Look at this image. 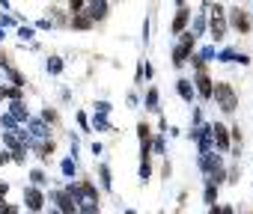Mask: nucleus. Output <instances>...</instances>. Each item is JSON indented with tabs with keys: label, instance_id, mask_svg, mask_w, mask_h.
I'll return each mask as SVG.
<instances>
[{
	"label": "nucleus",
	"instance_id": "f257e3e1",
	"mask_svg": "<svg viewBox=\"0 0 253 214\" xmlns=\"http://www.w3.org/2000/svg\"><path fill=\"white\" fill-rule=\"evenodd\" d=\"M200 173L209 178V181H214V184H220L223 178H226V173H223V161H220V152H200Z\"/></svg>",
	"mask_w": 253,
	"mask_h": 214
},
{
	"label": "nucleus",
	"instance_id": "f03ea898",
	"mask_svg": "<svg viewBox=\"0 0 253 214\" xmlns=\"http://www.w3.org/2000/svg\"><path fill=\"white\" fill-rule=\"evenodd\" d=\"M211 98L217 101V107H220L223 113H235V107H238V95H235V89H232L229 83H214Z\"/></svg>",
	"mask_w": 253,
	"mask_h": 214
},
{
	"label": "nucleus",
	"instance_id": "7ed1b4c3",
	"mask_svg": "<svg viewBox=\"0 0 253 214\" xmlns=\"http://www.w3.org/2000/svg\"><path fill=\"white\" fill-rule=\"evenodd\" d=\"M211 6V18H206V27L211 30V39L220 42L226 36V18H223V6L220 3H209Z\"/></svg>",
	"mask_w": 253,
	"mask_h": 214
},
{
	"label": "nucleus",
	"instance_id": "20e7f679",
	"mask_svg": "<svg viewBox=\"0 0 253 214\" xmlns=\"http://www.w3.org/2000/svg\"><path fill=\"white\" fill-rule=\"evenodd\" d=\"M194 45H197V36H191V33H182L179 45L173 48V66H176V69H182V66L188 63V57H191V54L197 51Z\"/></svg>",
	"mask_w": 253,
	"mask_h": 214
},
{
	"label": "nucleus",
	"instance_id": "39448f33",
	"mask_svg": "<svg viewBox=\"0 0 253 214\" xmlns=\"http://www.w3.org/2000/svg\"><path fill=\"white\" fill-rule=\"evenodd\" d=\"M211 146H214L217 152H229V146H232V137H229V128H226V125H220V122H211Z\"/></svg>",
	"mask_w": 253,
	"mask_h": 214
},
{
	"label": "nucleus",
	"instance_id": "423d86ee",
	"mask_svg": "<svg viewBox=\"0 0 253 214\" xmlns=\"http://www.w3.org/2000/svg\"><path fill=\"white\" fill-rule=\"evenodd\" d=\"M51 199L57 202V208L63 214H78V199L69 193V190H51Z\"/></svg>",
	"mask_w": 253,
	"mask_h": 214
},
{
	"label": "nucleus",
	"instance_id": "0eeeda50",
	"mask_svg": "<svg viewBox=\"0 0 253 214\" xmlns=\"http://www.w3.org/2000/svg\"><path fill=\"white\" fill-rule=\"evenodd\" d=\"M24 205H27V211H45V193L36 187V184H30L27 190H24Z\"/></svg>",
	"mask_w": 253,
	"mask_h": 214
},
{
	"label": "nucleus",
	"instance_id": "6e6552de",
	"mask_svg": "<svg viewBox=\"0 0 253 214\" xmlns=\"http://www.w3.org/2000/svg\"><path fill=\"white\" fill-rule=\"evenodd\" d=\"M211 89H214V83H211L209 71H206V69H197V83H194V92H200V98H203V101H211Z\"/></svg>",
	"mask_w": 253,
	"mask_h": 214
},
{
	"label": "nucleus",
	"instance_id": "1a4fd4ad",
	"mask_svg": "<svg viewBox=\"0 0 253 214\" xmlns=\"http://www.w3.org/2000/svg\"><path fill=\"white\" fill-rule=\"evenodd\" d=\"M229 24H232L238 33H250V27H253V24H250V15H247L244 9H238V6L229 9Z\"/></svg>",
	"mask_w": 253,
	"mask_h": 214
},
{
	"label": "nucleus",
	"instance_id": "9d476101",
	"mask_svg": "<svg viewBox=\"0 0 253 214\" xmlns=\"http://www.w3.org/2000/svg\"><path fill=\"white\" fill-rule=\"evenodd\" d=\"M27 134H30V140H45L48 134H51V125L45 122V119H27Z\"/></svg>",
	"mask_w": 253,
	"mask_h": 214
},
{
	"label": "nucleus",
	"instance_id": "9b49d317",
	"mask_svg": "<svg viewBox=\"0 0 253 214\" xmlns=\"http://www.w3.org/2000/svg\"><path fill=\"white\" fill-rule=\"evenodd\" d=\"M107 12H110L107 0H89V3H86V15H89L92 21H104V18H107Z\"/></svg>",
	"mask_w": 253,
	"mask_h": 214
},
{
	"label": "nucleus",
	"instance_id": "f8f14e48",
	"mask_svg": "<svg viewBox=\"0 0 253 214\" xmlns=\"http://www.w3.org/2000/svg\"><path fill=\"white\" fill-rule=\"evenodd\" d=\"M188 21H191V9H188V6H179V12H176V18H173L170 30H173V33H185Z\"/></svg>",
	"mask_w": 253,
	"mask_h": 214
},
{
	"label": "nucleus",
	"instance_id": "ddd939ff",
	"mask_svg": "<svg viewBox=\"0 0 253 214\" xmlns=\"http://www.w3.org/2000/svg\"><path fill=\"white\" fill-rule=\"evenodd\" d=\"M9 113L15 116V122H27V119H30V110H27V104H24L21 98H12V104H9Z\"/></svg>",
	"mask_w": 253,
	"mask_h": 214
},
{
	"label": "nucleus",
	"instance_id": "4468645a",
	"mask_svg": "<svg viewBox=\"0 0 253 214\" xmlns=\"http://www.w3.org/2000/svg\"><path fill=\"white\" fill-rule=\"evenodd\" d=\"M33 149H36V155H39V158L45 161V158H51V155H54L57 143H54L51 137H45V140H36V143H33Z\"/></svg>",
	"mask_w": 253,
	"mask_h": 214
},
{
	"label": "nucleus",
	"instance_id": "2eb2a0df",
	"mask_svg": "<svg viewBox=\"0 0 253 214\" xmlns=\"http://www.w3.org/2000/svg\"><path fill=\"white\" fill-rule=\"evenodd\" d=\"M176 89H179V98H182V101H194V83H191V80L179 77V80H176Z\"/></svg>",
	"mask_w": 253,
	"mask_h": 214
},
{
	"label": "nucleus",
	"instance_id": "dca6fc26",
	"mask_svg": "<svg viewBox=\"0 0 253 214\" xmlns=\"http://www.w3.org/2000/svg\"><path fill=\"white\" fill-rule=\"evenodd\" d=\"M72 27H75V30H89V27H92V18H89L86 12H75V21H72Z\"/></svg>",
	"mask_w": 253,
	"mask_h": 214
},
{
	"label": "nucleus",
	"instance_id": "f3484780",
	"mask_svg": "<svg viewBox=\"0 0 253 214\" xmlns=\"http://www.w3.org/2000/svg\"><path fill=\"white\" fill-rule=\"evenodd\" d=\"M60 173H63L66 178H72V176L78 173V161H75V158H63V161H60Z\"/></svg>",
	"mask_w": 253,
	"mask_h": 214
},
{
	"label": "nucleus",
	"instance_id": "a211bd4d",
	"mask_svg": "<svg viewBox=\"0 0 253 214\" xmlns=\"http://www.w3.org/2000/svg\"><path fill=\"white\" fill-rule=\"evenodd\" d=\"M206 33V15H194L191 18V36H203Z\"/></svg>",
	"mask_w": 253,
	"mask_h": 214
},
{
	"label": "nucleus",
	"instance_id": "6ab92c4d",
	"mask_svg": "<svg viewBox=\"0 0 253 214\" xmlns=\"http://www.w3.org/2000/svg\"><path fill=\"white\" fill-rule=\"evenodd\" d=\"M98 178H101V187H104V190L113 187V176H110V167H107V164L98 167Z\"/></svg>",
	"mask_w": 253,
	"mask_h": 214
},
{
	"label": "nucleus",
	"instance_id": "aec40b11",
	"mask_svg": "<svg viewBox=\"0 0 253 214\" xmlns=\"http://www.w3.org/2000/svg\"><path fill=\"white\" fill-rule=\"evenodd\" d=\"M92 125H95L98 131H113V125L107 122V113H98V110H95V116H92Z\"/></svg>",
	"mask_w": 253,
	"mask_h": 214
},
{
	"label": "nucleus",
	"instance_id": "412c9836",
	"mask_svg": "<svg viewBox=\"0 0 253 214\" xmlns=\"http://www.w3.org/2000/svg\"><path fill=\"white\" fill-rule=\"evenodd\" d=\"M214 199H217V184H214V181H206V193H203V202H206V205H214Z\"/></svg>",
	"mask_w": 253,
	"mask_h": 214
},
{
	"label": "nucleus",
	"instance_id": "4be33fe9",
	"mask_svg": "<svg viewBox=\"0 0 253 214\" xmlns=\"http://www.w3.org/2000/svg\"><path fill=\"white\" fill-rule=\"evenodd\" d=\"M48 74H63V57H48Z\"/></svg>",
	"mask_w": 253,
	"mask_h": 214
},
{
	"label": "nucleus",
	"instance_id": "5701e85b",
	"mask_svg": "<svg viewBox=\"0 0 253 214\" xmlns=\"http://www.w3.org/2000/svg\"><path fill=\"white\" fill-rule=\"evenodd\" d=\"M3 71L9 74V80H12L15 86H24V74H21L18 69H12V66H3Z\"/></svg>",
	"mask_w": 253,
	"mask_h": 214
},
{
	"label": "nucleus",
	"instance_id": "b1692460",
	"mask_svg": "<svg viewBox=\"0 0 253 214\" xmlns=\"http://www.w3.org/2000/svg\"><path fill=\"white\" fill-rule=\"evenodd\" d=\"M146 110L158 113V89H149V92H146Z\"/></svg>",
	"mask_w": 253,
	"mask_h": 214
},
{
	"label": "nucleus",
	"instance_id": "393cba45",
	"mask_svg": "<svg viewBox=\"0 0 253 214\" xmlns=\"http://www.w3.org/2000/svg\"><path fill=\"white\" fill-rule=\"evenodd\" d=\"M42 119H45L48 125H60V113L54 110V107H45V110H42Z\"/></svg>",
	"mask_w": 253,
	"mask_h": 214
},
{
	"label": "nucleus",
	"instance_id": "a878e982",
	"mask_svg": "<svg viewBox=\"0 0 253 214\" xmlns=\"http://www.w3.org/2000/svg\"><path fill=\"white\" fill-rule=\"evenodd\" d=\"M30 181L39 187V184H45L48 181V176H45V170H30Z\"/></svg>",
	"mask_w": 253,
	"mask_h": 214
},
{
	"label": "nucleus",
	"instance_id": "bb28decb",
	"mask_svg": "<svg viewBox=\"0 0 253 214\" xmlns=\"http://www.w3.org/2000/svg\"><path fill=\"white\" fill-rule=\"evenodd\" d=\"M137 137H140V143H149V140H152V134H149V125H146V122H140V125H137Z\"/></svg>",
	"mask_w": 253,
	"mask_h": 214
},
{
	"label": "nucleus",
	"instance_id": "cd10ccee",
	"mask_svg": "<svg viewBox=\"0 0 253 214\" xmlns=\"http://www.w3.org/2000/svg\"><path fill=\"white\" fill-rule=\"evenodd\" d=\"M149 146H152V152L164 155V149H167V140H164V137H155V140H149Z\"/></svg>",
	"mask_w": 253,
	"mask_h": 214
},
{
	"label": "nucleus",
	"instance_id": "c85d7f7f",
	"mask_svg": "<svg viewBox=\"0 0 253 214\" xmlns=\"http://www.w3.org/2000/svg\"><path fill=\"white\" fill-rule=\"evenodd\" d=\"M0 125H3V128H18V122H15L12 113H3V116H0Z\"/></svg>",
	"mask_w": 253,
	"mask_h": 214
},
{
	"label": "nucleus",
	"instance_id": "c756f323",
	"mask_svg": "<svg viewBox=\"0 0 253 214\" xmlns=\"http://www.w3.org/2000/svg\"><path fill=\"white\" fill-rule=\"evenodd\" d=\"M84 6H86V0H69V9L72 12H84Z\"/></svg>",
	"mask_w": 253,
	"mask_h": 214
},
{
	"label": "nucleus",
	"instance_id": "7c9ffc66",
	"mask_svg": "<svg viewBox=\"0 0 253 214\" xmlns=\"http://www.w3.org/2000/svg\"><path fill=\"white\" fill-rule=\"evenodd\" d=\"M78 125H81V128H84V131H89V128H92V125H89V119H86V113H84V110H81V113H78Z\"/></svg>",
	"mask_w": 253,
	"mask_h": 214
},
{
	"label": "nucleus",
	"instance_id": "2f4dec72",
	"mask_svg": "<svg viewBox=\"0 0 253 214\" xmlns=\"http://www.w3.org/2000/svg\"><path fill=\"white\" fill-rule=\"evenodd\" d=\"M95 110H98V113H110V104H107V101H95Z\"/></svg>",
	"mask_w": 253,
	"mask_h": 214
},
{
	"label": "nucleus",
	"instance_id": "473e14b6",
	"mask_svg": "<svg viewBox=\"0 0 253 214\" xmlns=\"http://www.w3.org/2000/svg\"><path fill=\"white\" fill-rule=\"evenodd\" d=\"M9 161H12V152H6V149H3V152H0V167H6Z\"/></svg>",
	"mask_w": 253,
	"mask_h": 214
},
{
	"label": "nucleus",
	"instance_id": "72a5a7b5",
	"mask_svg": "<svg viewBox=\"0 0 253 214\" xmlns=\"http://www.w3.org/2000/svg\"><path fill=\"white\" fill-rule=\"evenodd\" d=\"M36 27H39V30H51V27H54V24H51V21H48V18H42V21H36Z\"/></svg>",
	"mask_w": 253,
	"mask_h": 214
},
{
	"label": "nucleus",
	"instance_id": "f704fd0d",
	"mask_svg": "<svg viewBox=\"0 0 253 214\" xmlns=\"http://www.w3.org/2000/svg\"><path fill=\"white\" fill-rule=\"evenodd\" d=\"M18 36H21V39H33V30H30V27H21Z\"/></svg>",
	"mask_w": 253,
	"mask_h": 214
},
{
	"label": "nucleus",
	"instance_id": "c9c22d12",
	"mask_svg": "<svg viewBox=\"0 0 253 214\" xmlns=\"http://www.w3.org/2000/svg\"><path fill=\"white\" fill-rule=\"evenodd\" d=\"M0 214H18V205H9V202H6V208L0 211Z\"/></svg>",
	"mask_w": 253,
	"mask_h": 214
},
{
	"label": "nucleus",
	"instance_id": "e433bc0d",
	"mask_svg": "<svg viewBox=\"0 0 253 214\" xmlns=\"http://www.w3.org/2000/svg\"><path fill=\"white\" fill-rule=\"evenodd\" d=\"M238 176H241V173H238V170H229V176H226V178H229V181H232V184H235V181H238Z\"/></svg>",
	"mask_w": 253,
	"mask_h": 214
},
{
	"label": "nucleus",
	"instance_id": "4c0bfd02",
	"mask_svg": "<svg viewBox=\"0 0 253 214\" xmlns=\"http://www.w3.org/2000/svg\"><path fill=\"white\" fill-rule=\"evenodd\" d=\"M9 193V181H0V196H6Z\"/></svg>",
	"mask_w": 253,
	"mask_h": 214
},
{
	"label": "nucleus",
	"instance_id": "58836bf2",
	"mask_svg": "<svg viewBox=\"0 0 253 214\" xmlns=\"http://www.w3.org/2000/svg\"><path fill=\"white\" fill-rule=\"evenodd\" d=\"M0 24H3V27H12V18H9V15H0Z\"/></svg>",
	"mask_w": 253,
	"mask_h": 214
},
{
	"label": "nucleus",
	"instance_id": "ea45409f",
	"mask_svg": "<svg viewBox=\"0 0 253 214\" xmlns=\"http://www.w3.org/2000/svg\"><path fill=\"white\" fill-rule=\"evenodd\" d=\"M220 214H235V208L232 205H220Z\"/></svg>",
	"mask_w": 253,
	"mask_h": 214
},
{
	"label": "nucleus",
	"instance_id": "a19ab883",
	"mask_svg": "<svg viewBox=\"0 0 253 214\" xmlns=\"http://www.w3.org/2000/svg\"><path fill=\"white\" fill-rule=\"evenodd\" d=\"M3 98H9V89H6V86H0V101H3Z\"/></svg>",
	"mask_w": 253,
	"mask_h": 214
},
{
	"label": "nucleus",
	"instance_id": "79ce46f5",
	"mask_svg": "<svg viewBox=\"0 0 253 214\" xmlns=\"http://www.w3.org/2000/svg\"><path fill=\"white\" fill-rule=\"evenodd\" d=\"M209 214H220V205H211V211Z\"/></svg>",
	"mask_w": 253,
	"mask_h": 214
},
{
	"label": "nucleus",
	"instance_id": "37998d69",
	"mask_svg": "<svg viewBox=\"0 0 253 214\" xmlns=\"http://www.w3.org/2000/svg\"><path fill=\"white\" fill-rule=\"evenodd\" d=\"M3 66H6V57H3V54H0V69H3Z\"/></svg>",
	"mask_w": 253,
	"mask_h": 214
},
{
	"label": "nucleus",
	"instance_id": "c03bdc74",
	"mask_svg": "<svg viewBox=\"0 0 253 214\" xmlns=\"http://www.w3.org/2000/svg\"><path fill=\"white\" fill-rule=\"evenodd\" d=\"M48 214H63V211H60V208H51V211H48Z\"/></svg>",
	"mask_w": 253,
	"mask_h": 214
},
{
	"label": "nucleus",
	"instance_id": "a18cd8bd",
	"mask_svg": "<svg viewBox=\"0 0 253 214\" xmlns=\"http://www.w3.org/2000/svg\"><path fill=\"white\" fill-rule=\"evenodd\" d=\"M3 208H6V202H3V196H0V211H3Z\"/></svg>",
	"mask_w": 253,
	"mask_h": 214
},
{
	"label": "nucleus",
	"instance_id": "49530a36",
	"mask_svg": "<svg viewBox=\"0 0 253 214\" xmlns=\"http://www.w3.org/2000/svg\"><path fill=\"white\" fill-rule=\"evenodd\" d=\"M185 3H188V0H176V6H185Z\"/></svg>",
	"mask_w": 253,
	"mask_h": 214
},
{
	"label": "nucleus",
	"instance_id": "de8ad7c7",
	"mask_svg": "<svg viewBox=\"0 0 253 214\" xmlns=\"http://www.w3.org/2000/svg\"><path fill=\"white\" fill-rule=\"evenodd\" d=\"M125 214H137V211H134V208H128V211H125Z\"/></svg>",
	"mask_w": 253,
	"mask_h": 214
},
{
	"label": "nucleus",
	"instance_id": "09e8293b",
	"mask_svg": "<svg viewBox=\"0 0 253 214\" xmlns=\"http://www.w3.org/2000/svg\"><path fill=\"white\" fill-rule=\"evenodd\" d=\"M0 39H3V30H0Z\"/></svg>",
	"mask_w": 253,
	"mask_h": 214
},
{
	"label": "nucleus",
	"instance_id": "8fccbe9b",
	"mask_svg": "<svg viewBox=\"0 0 253 214\" xmlns=\"http://www.w3.org/2000/svg\"><path fill=\"white\" fill-rule=\"evenodd\" d=\"M30 214H39V211H30Z\"/></svg>",
	"mask_w": 253,
	"mask_h": 214
}]
</instances>
